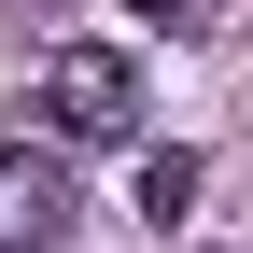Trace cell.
<instances>
[{
	"label": "cell",
	"instance_id": "obj_1",
	"mask_svg": "<svg viewBox=\"0 0 253 253\" xmlns=\"http://www.w3.org/2000/svg\"><path fill=\"white\" fill-rule=\"evenodd\" d=\"M42 126L56 141H141V71L113 42H56L42 56Z\"/></svg>",
	"mask_w": 253,
	"mask_h": 253
},
{
	"label": "cell",
	"instance_id": "obj_2",
	"mask_svg": "<svg viewBox=\"0 0 253 253\" xmlns=\"http://www.w3.org/2000/svg\"><path fill=\"white\" fill-rule=\"evenodd\" d=\"M84 225V197H71V169H56L42 141H0V253H56Z\"/></svg>",
	"mask_w": 253,
	"mask_h": 253
},
{
	"label": "cell",
	"instance_id": "obj_3",
	"mask_svg": "<svg viewBox=\"0 0 253 253\" xmlns=\"http://www.w3.org/2000/svg\"><path fill=\"white\" fill-rule=\"evenodd\" d=\"M183 211H197V155H141V225L169 239Z\"/></svg>",
	"mask_w": 253,
	"mask_h": 253
},
{
	"label": "cell",
	"instance_id": "obj_4",
	"mask_svg": "<svg viewBox=\"0 0 253 253\" xmlns=\"http://www.w3.org/2000/svg\"><path fill=\"white\" fill-rule=\"evenodd\" d=\"M126 14H141V28H197V0H126Z\"/></svg>",
	"mask_w": 253,
	"mask_h": 253
}]
</instances>
